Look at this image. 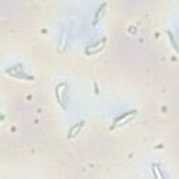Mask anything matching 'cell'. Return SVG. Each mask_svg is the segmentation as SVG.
I'll return each mask as SVG.
<instances>
[{
	"label": "cell",
	"mask_w": 179,
	"mask_h": 179,
	"mask_svg": "<svg viewBox=\"0 0 179 179\" xmlns=\"http://www.w3.org/2000/svg\"><path fill=\"white\" fill-rule=\"evenodd\" d=\"M63 86H65V84H60V86H58V88H56V94H58L59 102L62 104V105H63V98H65V90H62Z\"/></svg>",
	"instance_id": "1"
},
{
	"label": "cell",
	"mask_w": 179,
	"mask_h": 179,
	"mask_svg": "<svg viewBox=\"0 0 179 179\" xmlns=\"http://www.w3.org/2000/svg\"><path fill=\"white\" fill-rule=\"evenodd\" d=\"M83 125H84V122H80L78 125H76V126H74V127H73V129H71V130H70V136H69V137H74V136H76V132H78V130H80V129H81V127H83Z\"/></svg>",
	"instance_id": "2"
}]
</instances>
